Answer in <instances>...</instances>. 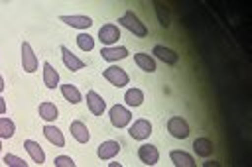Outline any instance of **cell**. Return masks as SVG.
I'll return each instance as SVG.
<instances>
[{
    "label": "cell",
    "instance_id": "6da1fadb",
    "mask_svg": "<svg viewBox=\"0 0 252 167\" xmlns=\"http://www.w3.org/2000/svg\"><path fill=\"white\" fill-rule=\"evenodd\" d=\"M128 31H132L134 35H138V37H146V33H148V28H146V24L134 14V12H126L124 16H120V20H118Z\"/></svg>",
    "mask_w": 252,
    "mask_h": 167
},
{
    "label": "cell",
    "instance_id": "7a4b0ae2",
    "mask_svg": "<svg viewBox=\"0 0 252 167\" xmlns=\"http://www.w3.org/2000/svg\"><path fill=\"white\" fill-rule=\"evenodd\" d=\"M108 116H110V124H112L114 128H126V126L130 124V120H132L130 110H128L126 106H122V104H114V106H110Z\"/></svg>",
    "mask_w": 252,
    "mask_h": 167
},
{
    "label": "cell",
    "instance_id": "3957f363",
    "mask_svg": "<svg viewBox=\"0 0 252 167\" xmlns=\"http://www.w3.org/2000/svg\"><path fill=\"white\" fill-rule=\"evenodd\" d=\"M102 77L106 79V81H110V84H114V86H126L128 83H130V77H128V73L122 69V67H108V69H104V73H102Z\"/></svg>",
    "mask_w": 252,
    "mask_h": 167
},
{
    "label": "cell",
    "instance_id": "277c9868",
    "mask_svg": "<svg viewBox=\"0 0 252 167\" xmlns=\"http://www.w3.org/2000/svg\"><path fill=\"white\" fill-rule=\"evenodd\" d=\"M167 132L173 136V138H177V139H185V138H189V124L183 120V118H179V116H175V118H169L167 120Z\"/></svg>",
    "mask_w": 252,
    "mask_h": 167
},
{
    "label": "cell",
    "instance_id": "5b68a950",
    "mask_svg": "<svg viewBox=\"0 0 252 167\" xmlns=\"http://www.w3.org/2000/svg\"><path fill=\"white\" fill-rule=\"evenodd\" d=\"M98 39L104 43V47H112L120 39V29L114 24H104L98 29Z\"/></svg>",
    "mask_w": 252,
    "mask_h": 167
},
{
    "label": "cell",
    "instance_id": "8992f818",
    "mask_svg": "<svg viewBox=\"0 0 252 167\" xmlns=\"http://www.w3.org/2000/svg\"><path fill=\"white\" fill-rule=\"evenodd\" d=\"M22 67L26 73H35L37 71V57L28 41L22 43Z\"/></svg>",
    "mask_w": 252,
    "mask_h": 167
},
{
    "label": "cell",
    "instance_id": "52a82bcc",
    "mask_svg": "<svg viewBox=\"0 0 252 167\" xmlns=\"http://www.w3.org/2000/svg\"><path fill=\"white\" fill-rule=\"evenodd\" d=\"M87 106H89V110H91L93 116H100V114H104V110H106V102H104L102 96H100L98 92H94V90H89V92H87Z\"/></svg>",
    "mask_w": 252,
    "mask_h": 167
},
{
    "label": "cell",
    "instance_id": "ba28073f",
    "mask_svg": "<svg viewBox=\"0 0 252 167\" xmlns=\"http://www.w3.org/2000/svg\"><path fill=\"white\" fill-rule=\"evenodd\" d=\"M150 134H152V124L148 122V120H136L132 126H130V136L134 138V139H146V138H150Z\"/></svg>",
    "mask_w": 252,
    "mask_h": 167
},
{
    "label": "cell",
    "instance_id": "9c48e42d",
    "mask_svg": "<svg viewBox=\"0 0 252 167\" xmlns=\"http://www.w3.org/2000/svg\"><path fill=\"white\" fill-rule=\"evenodd\" d=\"M138 157H140L142 163H146V165H156V163L159 161V151H158L156 145L146 143V145H142V147L138 149Z\"/></svg>",
    "mask_w": 252,
    "mask_h": 167
},
{
    "label": "cell",
    "instance_id": "30bf717a",
    "mask_svg": "<svg viewBox=\"0 0 252 167\" xmlns=\"http://www.w3.org/2000/svg\"><path fill=\"white\" fill-rule=\"evenodd\" d=\"M152 53H154V57H158V59L163 61L165 65H175L177 59H179V55H177L173 49L165 47V45H156V47L152 49Z\"/></svg>",
    "mask_w": 252,
    "mask_h": 167
},
{
    "label": "cell",
    "instance_id": "8fae6325",
    "mask_svg": "<svg viewBox=\"0 0 252 167\" xmlns=\"http://www.w3.org/2000/svg\"><path fill=\"white\" fill-rule=\"evenodd\" d=\"M61 59H63V63H65V67H67L69 71H79V69L85 67V63H83L69 47H65V45H61Z\"/></svg>",
    "mask_w": 252,
    "mask_h": 167
},
{
    "label": "cell",
    "instance_id": "7c38bea8",
    "mask_svg": "<svg viewBox=\"0 0 252 167\" xmlns=\"http://www.w3.org/2000/svg\"><path fill=\"white\" fill-rule=\"evenodd\" d=\"M120 151V143L118 141H114V139H108V141H102L100 145H98V157L102 159V161H110L116 153Z\"/></svg>",
    "mask_w": 252,
    "mask_h": 167
},
{
    "label": "cell",
    "instance_id": "4fadbf2b",
    "mask_svg": "<svg viewBox=\"0 0 252 167\" xmlns=\"http://www.w3.org/2000/svg\"><path fill=\"white\" fill-rule=\"evenodd\" d=\"M43 136L47 138L49 143H53V145H57V147H63V145H65V136H63V132H61L59 128L51 126V124H45Z\"/></svg>",
    "mask_w": 252,
    "mask_h": 167
},
{
    "label": "cell",
    "instance_id": "5bb4252c",
    "mask_svg": "<svg viewBox=\"0 0 252 167\" xmlns=\"http://www.w3.org/2000/svg\"><path fill=\"white\" fill-rule=\"evenodd\" d=\"M169 159H171V163H173L175 167H195V165H197L195 159H193L189 153L181 151V149H173V151L169 153Z\"/></svg>",
    "mask_w": 252,
    "mask_h": 167
},
{
    "label": "cell",
    "instance_id": "9a60e30c",
    "mask_svg": "<svg viewBox=\"0 0 252 167\" xmlns=\"http://www.w3.org/2000/svg\"><path fill=\"white\" fill-rule=\"evenodd\" d=\"M59 20L71 28H77V29H87L93 26V20L89 16H59Z\"/></svg>",
    "mask_w": 252,
    "mask_h": 167
},
{
    "label": "cell",
    "instance_id": "2e32d148",
    "mask_svg": "<svg viewBox=\"0 0 252 167\" xmlns=\"http://www.w3.org/2000/svg\"><path fill=\"white\" fill-rule=\"evenodd\" d=\"M100 55L104 61H120V59H126L128 57V49L126 47H102L100 49Z\"/></svg>",
    "mask_w": 252,
    "mask_h": 167
},
{
    "label": "cell",
    "instance_id": "e0dca14e",
    "mask_svg": "<svg viewBox=\"0 0 252 167\" xmlns=\"http://www.w3.org/2000/svg\"><path fill=\"white\" fill-rule=\"evenodd\" d=\"M24 147H26V151L30 153V157H32L33 163H43V161H45V153H43V149H41V145H39L37 141L26 139V141H24Z\"/></svg>",
    "mask_w": 252,
    "mask_h": 167
},
{
    "label": "cell",
    "instance_id": "ac0fdd59",
    "mask_svg": "<svg viewBox=\"0 0 252 167\" xmlns=\"http://www.w3.org/2000/svg\"><path fill=\"white\" fill-rule=\"evenodd\" d=\"M71 134H73V138H75L79 143H87V141L91 139V134H89L87 126H85L81 120L71 122Z\"/></svg>",
    "mask_w": 252,
    "mask_h": 167
},
{
    "label": "cell",
    "instance_id": "d6986e66",
    "mask_svg": "<svg viewBox=\"0 0 252 167\" xmlns=\"http://www.w3.org/2000/svg\"><path fill=\"white\" fill-rule=\"evenodd\" d=\"M39 116L47 122V124H51V122H55L57 120V106L53 104V102H41L39 104Z\"/></svg>",
    "mask_w": 252,
    "mask_h": 167
},
{
    "label": "cell",
    "instance_id": "ffe728a7",
    "mask_svg": "<svg viewBox=\"0 0 252 167\" xmlns=\"http://www.w3.org/2000/svg\"><path fill=\"white\" fill-rule=\"evenodd\" d=\"M134 61H136V65H138L142 71H146V73H154V71H156V61H154L150 55H146V53H136V55H134Z\"/></svg>",
    "mask_w": 252,
    "mask_h": 167
},
{
    "label": "cell",
    "instance_id": "44dd1931",
    "mask_svg": "<svg viewBox=\"0 0 252 167\" xmlns=\"http://www.w3.org/2000/svg\"><path fill=\"white\" fill-rule=\"evenodd\" d=\"M43 83H45L47 88H55L59 84V75H57V71L49 63L43 65Z\"/></svg>",
    "mask_w": 252,
    "mask_h": 167
},
{
    "label": "cell",
    "instance_id": "7402d4cb",
    "mask_svg": "<svg viewBox=\"0 0 252 167\" xmlns=\"http://www.w3.org/2000/svg\"><path fill=\"white\" fill-rule=\"evenodd\" d=\"M61 94L71 104H79L81 102V92H79V88L75 84H61Z\"/></svg>",
    "mask_w": 252,
    "mask_h": 167
},
{
    "label": "cell",
    "instance_id": "603a6c76",
    "mask_svg": "<svg viewBox=\"0 0 252 167\" xmlns=\"http://www.w3.org/2000/svg\"><path fill=\"white\" fill-rule=\"evenodd\" d=\"M193 147H195V153L201 155V157H209L213 153V143L207 138H197L193 141Z\"/></svg>",
    "mask_w": 252,
    "mask_h": 167
},
{
    "label": "cell",
    "instance_id": "cb8c5ba5",
    "mask_svg": "<svg viewBox=\"0 0 252 167\" xmlns=\"http://www.w3.org/2000/svg\"><path fill=\"white\" fill-rule=\"evenodd\" d=\"M124 100L128 106H142L144 102V92L140 88H128L124 94Z\"/></svg>",
    "mask_w": 252,
    "mask_h": 167
},
{
    "label": "cell",
    "instance_id": "d4e9b609",
    "mask_svg": "<svg viewBox=\"0 0 252 167\" xmlns=\"http://www.w3.org/2000/svg\"><path fill=\"white\" fill-rule=\"evenodd\" d=\"M14 132H16L14 122H12L10 118H0V139H8V138H12Z\"/></svg>",
    "mask_w": 252,
    "mask_h": 167
},
{
    "label": "cell",
    "instance_id": "484cf974",
    "mask_svg": "<svg viewBox=\"0 0 252 167\" xmlns=\"http://www.w3.org/2000/svg\"><path fill=\"white\" fill-rule=\"evenodd\" d=\"M77 45H79V49H83V51H91V49L94 47V37L89 35V33H79V35H77Z\"/></svg>",
    "mask_w": 252,
    "mask_h": 167
},
{
    "label": "cell",
    "instance_id": "4316f807",
    "mask_svg": "<svg viewBox=\"0 0 252 167\" xmlns=\"http://www.w3.org/2000/svg\"><path fill=\"white\" fill-rule=\"evenodd\" d=\"M4 163L10 165V167H28L30 163H26L22 157H16L14 153H6L4 155Z\"/></svg>",
    "mask_w": 252,
    "mask_h": 167
},
{
    "label": "cell",
    "instance_id": "83f0119b",
    "mask_svg": "<svg viewBox=\"0 0 252 167\" xmlns=\"http://www.w3.org/2000/svg\"><path fill=\"white\" fill-rule=\"evenodd\" d=\"M55 165H57V167H75L77 163H75L69 155H57V157H55Z\"/></svg>",
    "mask_w": 252,
    "mask_h": 167
},
{
    "label": "cell",
    "instance_id": "f1b7e54d",
    "mask_svg": "<svg viewBox=\"0 0 252 167\" xmlns=\"http://www.w3.org/2000/svg\"><path fill=\"white\" fill-rule=\"evenodd\" d=\"M156 14L159 16L161 26H163V28H167V26H169V16H167V12L163 10V6H156Z\"/></svg>",
    "mask_w": 252,
    "mask_h": 167
},
{
    "label": "cell",
    "instance_id": "f546056e",
    "mask_svg": "<svg viewBox=\"0 0 252 167\" xmlns=\"http://www.w3.org/2000/svg\"><path fill=\"white\" fill-rule=\"evenodd\" d=\"M6 112V102H4V98L0 96V114H4Z\"/></svg>",
    "mask_w": 252,
    "mask_h": 167
},
{
    "label": "cell",
    "instance_id": "4dcf8cb0",
    "mask_svg": "<svg viewBox=\"0 0 252 167\" xmlns=\"http://www.w3.org/2000/svg\"><path fill=\"white\" fill-rule=\"evenodd\" d=\"M4 90V79H2V75H0V92Z\"/></svg>",
    "mask_w": 252,
    "mask_h": 167
},
{
    "label": "cell",
    "instance_id": "1f68e13d",
    "mask_svg": "<svg viewBox=\"0 0 252 167\" xmlns=\"http://www.w3.org/2000/svg\"><path fill=\"white\" fill-rule=\"evenodd\" d=\"M0 151H2V143H0Z\"/></svg>",
    "mask_w": 252,
    "mask_h": 167
}]
</instances>
